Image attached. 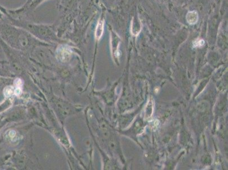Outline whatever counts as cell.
<instances>
[{"instance_id": "obj_1", "label": "cell", "mask_w": 228, "mask_h": 170, "mask_svg": "<svg viewBox=\"0 0 228 170\" xmlns=\"http://www.w3.org/2000/svg\"><path fill=\"white\" fill-rule=\"evenodd\" d=\"M199 19L198 14L196 11L189 12L186 15V20L190 25L196 24Z\"/></svg>"}, {"instance_id": "obj_2", "label": "cell", "mask_w": 228, "mask_h": 170, "mask_svg": "<svg viewBox=\"0 0 228 170\" xmlns=\"http://www.w3.org/2000/svg\"><path fill=\"white\" fill-rule=\"evenodd\" d=\"M104 30V22L103 20H100L96 26L95 30V36L97 39H100L103 33Z\"/></svg>"}, {"instance_id": "obj_3", "label": "cell", "mask_w": 228, "mask_h": 170, "mask_svg": "<svg viewBox=\"0 0 228 170\" xmlns=\"http://www.w3.org/2000/svg\"><path fill=\"white\" fill-rule=\"evenodd\" d=\"M194 45L195 47H200V46H203L204 44V41L202 39H199L198 40H196L194 42Z\"/></svg>"}]
</instances>
